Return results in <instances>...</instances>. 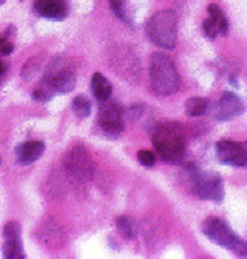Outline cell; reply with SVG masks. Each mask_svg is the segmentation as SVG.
<instances>
[{
  "label": "cell",
  "instance_id": "25",
  "mask_svg": "<svg viewBox=\"0 0 247 259\" xmlns=\"http://www.w3.org/2000/svg\"><path fill=\"white\" fill-rule=\"evenodd\" d=\"M12 52H14V45H12V43L5 38V36H2V38H0V55L7 56Z\"/></svg>",
  "mask_w": 247,
  "mask_h": 259
},
{
  "label": "cell",
  "instance_id": "2",
  "mask_svg": "<svg viewBox=\"0 0 247 259\" xmlns=\"http://www.w3.org/2000/svg\"><path fill=\"white\" fill-rule=\"evenodd\" d=\"M150 88L157 96H172L180 88V76L173 61L163 53H154L150 58Z\"/></svg>",
  "mask_w": 247,
  "mask_h": 259
},
{
  "label": "cell",
  "instance_id": "21",
  "mask_svg": "<svg viewBox=\"0 0 247 259\" xmlns=\"http://www.w3.org/2000/svg\"><path fill=\"white\" fill-rule=\"evenodd\" d=\"M73 111L76 112V116L84 119L91 114L92 107H91V101L86 96H76L73 101Z\"/></svg>",
  "mask_w": 247,
  "mask_h": 259
},
{
  "label": "cell",
  "instance_id": "11",
  "mask_svg": "<svg viewBox=\"0 0 247 259\" xmlns=\"http://www.w3.org/2000/svg\"><path fill=\"white\" fill-rule=\"evenodd\" d=\"M112 66L116 68V73L122 74V76L127 78L129 81L135 79L134 74L138 78V71H140L137 56L132 55V52L127 48H117V53L112 55Z\"/></svg>",
  "mask_w": 247,
  "mask_h": 259
},
{
  "label": "cell",
  "instance_id": "20",
  "mask_svg": "<svg viewBox=\"0 0 247 259\" xmlns=\"http://www.w3.org/2000/svg\"><path fill=\"white\" fill-rule=\"evenodd\" d=\"M55 94H56V91H55V88L52 86V83H50L48 79L43 78L40 83L35 86L33 94H31V96H33L35 101H43V103H45V101L52 99Z\"/></svg>",
  "mask_w": 247,
  "mask_h": 259
},
{
  "label": "cell",
  "instance_id": "1",
  "mask_svg": "<svg viewBox=\"0 0 247 259\" xmlns=\"http://www.w3.org/2000/svg\"><path fill=\"white\" fill-rule=\"evenodd\" d=\"M152 142L163 162H178L185 154V136L178 122L157 124L152 131Z\"/></svg>",
  "mask_w": 247,
  "mask_h": 259
},
{
  "label": "cell",
  "instance_id": "7",
  "mask_svg": "<svg viewBox=\"0 0 247 259\" xmlns=\"http://www.w3.org/2000/svg\"><path fill=\"white\" fill-rule=\"evenodd\" d=\"M63 163H65L66 172L78 182L91 180L94 174V163L82 145H74L73 149H69L63 159Z\"/></svg>",
  "mask_w": 247,
  "mask_h": 259
},
{
  "label": "cell",
  "instance_id": "22",
  "mask_svg": "<svg viewBox=\"0 0 247 259\" xmlns=\"http://www.w3.org/2000/svg\"><path fill=\"white\" fill-rule=\"evenodd\" d=\"M137 159H138V162L142 163L143 167H154L155 165V154L152 152V150H147V149H143V150H140L138 152V155H137Z\"/></svg>",
  "mask_w": 247,
  "mask_h": 259
},
{
  "label": "cell",
  "instance_id": "23",
  "mask_svg": "<svg viewBox=\"0 0 247 259\" xmlns=\"http://www.w3.org/2000/svg\"><path fill=\"white\" fill-rule=\"evenodd\" d=\"M38 66H40V61H38L36 58H33L31 61H28L27 65L23 66V69H22V76H23V79H30L31 76H33V74L36 73Z\"/></svg>",
  "mask_w": 247,
  "mask_h": 259
},
{
  "label": "cell",
  "instance_id": "10",
  "mask_svg": "<svg viewBox=\"0 0 247 259\" xmlns=\"http://www.w3.org/2000/svg\"><path fill=\"white\" fill-rule=\"evenodd\" d=\"M2 254L7 259H23V246L20 239V225L17 221H9L4 226V244Z\"/></svg>",
  "mask_w": 247,
  "mask_h": 259
},
{
  "label": "cell",
  "instance_id": "26",
  "mask_svg": "<svg viewBox=\"0 0 247 259\" xmlns=\"http://www.w3.org/2000/svg\"><path fill=\"white\" fill-rule=\"evenodd\" d=\"M4 71H5V65H4L2 61H0V74H2Z\"/></svg>",
  "mask_w": 247,
  "mask_h": 259
},
{
  "label": "cell",
  "instance_id": "27",
  "mask_svg": "<svg viewBox=\"0 0 247 259\" xmlns=\"http://www.w3.org/2000/svg\"><path fill=\"white\" fill-rule=\"evenodd\" d=\"M2 2H4V0H0V4H2Z\"/></svg>",
  "mask_w": 247,
  "mask_h": 259
},
{
  "label": "cell",
  "instance_id": "12",
  "mask_svg": "<svg viewBox=\"0 0 247 259\" xmlns=\"http://www.w3.org/2000/svg\"><path fill=\"white\" fill-rule=\"evenodd\" d=\"M244 112V104L234 93H224L219 98L214 107V119L216 121H229Z\"/></svg>",
  "mask_w": 247,
  "mask_h": 259
},
{
  "label": "cell",
  "instance_id": "4",
  "mask_svg": "<svg viewBox=\"0 0 247 259\" xmlns=\"http://www.w3.org/2000/svg\"><path fill=\"white\" fill-rule=\"evenodd\" d=\"M203 233L208 239L216 243L223 248L232 251L239 257H247V241L239 238L236 233L231 230V226L226 221L219 218H208L203 223Z\"/></svg>",
  "mask_w": 247,
  "mask_h": 259
},
{
  "label": "cell",
  "instance_id": "17",
  "mask_svg": "<svg viewBox=\"0 0 247 259\" xmlns=\"http://www.w3.org/2000/svg\"><path fill=\"white\" fill-rule=\"evenodd\" d=\"M91 90L94 93V96H96L97 101H107L111 98L112 94V86L109 83V79L104 78L101 73H94L92 78H91Z\"/></svg>",
  "mask_w": 247,
  "mask_h": 259
},
{
  "label": "cell",
  "instance_id": "3",
  "mask_svg": "<svg viewBox=\"0 0 247 259\" xmlns=\"http://www.w3.org/2000/svg\"><path fill=\"white\" fill-rule=\"evenodd\" d=\"M176 14L173 10L158 12L145 27L150 41L165 50H173L176 47Z\"/></svg>",
  "mask_w": 247,
  "mask_h": 259
},
{
  "label": "cell",
  "instance_id": "19",
  "mask_svg": "<svg viewBox=\"0 0 247 259\" xmlns=\"http://www.w3.org/2000/svg\"><path fill=\"white\" fill-rule=\"evenodd\" d=\"M185 111H186V114L191 117H198V116L206 114L208 101L205 98H189L185 104Z\"/></svg>",
  "mask_w": 247,
  "mask_h": 259
},
{
  "label": "cell",
  "instance_id": "13",
  "mask_svg": "<svg viewBox=\"0 0 247 259\" xmlns=\"http://www.w3.org/2000/svg\"><path fill=\"white\" fill-rule=\"evenodd\" d=\"M208 12H210V17L203 23V30H205L208 38H216L218 35H226L227 30H229V25H227V18L221 12V9L218 5L211 4L208 7Z\"/></svg>",
  "mask_w": 247,
  "mask_h": 259
},
{
  "label": "cell",
  "instance_id": "14",
  "mask_svg": "<svg viewBox=\"0 0 247 259\" xmlns=\"http://www.w3.org/2000/svg\"><path fill=\"white\" fill-rule=\"evenodd\" d=\"M33 9L40 17L50 20H63L68 15V5L65 0H35Z\"/></svg>",
  "mask_w": 247,
  "mask_h": 259
},
{
  "label": "cell",
  "instance_id": "6",
  "mask_svg": "<svg viewBox=\"0 0 247 259\" xmlns=\"http://www.w3.org/2000/svg\"><path fill=\"white\" fill-rule=\"evenodd\" d=\"M43 78L52 83V86L55 88V91L58 94L71 93L76 86V76H74L73 66L65 56H56V58L50 63V66L46 68V73Z\"/></svg>",
  "mask_w": 247,
  "mask_h": 259
},
{
  "label": "cell",
  "instance_id": "18",
  "mask_svg": "<svg viewBox=\"0 0 247 259\" xmlns=\"http://www.w3.org/2000/svg\"><path fill=\"white\" fill-rule=\"evenodd\" d=\"M116 225H117L119 233L125 239H135L137 238V223L130 217H127V214L119 217L117 221H116Z\"/></svg>",
  "mask_w": 247,
  "mask_h": 259
},
{
  "label": "cell",
  "instance_id": "16",
  "mask_svg": "<svg viewBox=\"0 0 247 259\" xmlns=\"http://www.w3.org/2000/svg\"><path fill=\"white\" fill-rule=\"evenodd\" d=\"M45 152V144L40 141H31V142H25L22 145H18L15 150L17 160L22 163V165H28V163L36 162Z\"/></svg>",
  "mask_w": 247,
  "mask_h": 259
},
{
  "label": "cell",
  "instance_id": "5",
  "mask_svg": "<svg viewBox=\"0 0 247 259\" xmlns=\"http://www.w3.org/2000/svg\"><path fill=\"white\" fill-rule=\"evenodd\" d=\"M189 182H191V190L196 197L203 200H211L221 203L224 198V187L223 179L219 174L214 172H201L193 168L189 172Z\"/></svg>",
  "mask_w": 247,
  "mask_h": 259
},
{
  "label": "cell",
  "instance_id": "8",
  "mask_svg": "<svg viewBox=\"0 0 247 259\" xmlns=\"http://www.w3.org/2000/svg\"><path fill=\"white\" fill-rule=\"evenodd\" d=\"M99 125L107 136L117 137L124 131V111L114 101H103L99 107Z\"/></svg>",
  "mask_w": 247,
  "mask_h": 259
},
{
  "label": "cell",
  "instance_id": "24",
  "mask_svg": "<svg viewBox=\"0 0 247 259\" xmlns=\"http://www.w3.org/2000/svg\"><path fill=\"white\" fill-rule=\"evenodd\" d=\"M109 2H111V9H112L114 14H116L120 20L129 22V18H127V15H125V10H124V4L120 2V0H109Z\"/></svg>",
  "mask_w": 247,
  "mask_h": 259
},
{
  "label": "cell",
  "instance_id": "9",
  "mask_svg": "<svg viewBox=\"0 0 247 259\" xmlns=\"http://www.w3.org/2000/svg\"><path fill=\"white\" fill-rule=\"evenodd\" d=\"M218 159L232 167H247V142L239 144L234 141H219L216 144Z\"/></svg>",
  "mask_w": 247,
  "mask_h": 259
},
{
  "label": "cell",
  "instance_id": "15",
  "mask_svg": "<svg viewBox=\"0 0 247 259\" xmlns=\"http://www.w3.org/2000/svg\"><path fill=\"white\" fill-rule=\"evenodd\" d=\"M38 236H40V244L46 246L50 249L61 248L65 243V235L63 230L53 220H46L40 228H38Z\"/></svg>",
  "mask_w": 247,
  "mask_h": 259
}]
</instances>
